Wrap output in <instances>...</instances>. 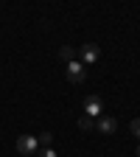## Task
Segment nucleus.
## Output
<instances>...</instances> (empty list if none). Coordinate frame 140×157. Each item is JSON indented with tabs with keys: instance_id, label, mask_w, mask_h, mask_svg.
I'll return each instance as SVG.
<instances>
[{
	"instance_id": "f257e3e1",
	"label": "nucleus",
	"mask_w": 140,
	"mask_h": 157,
	"mask_svg": "<svg viewBox=\"0 0 140 157\" xmlns=\"http://www.w3.org/2000/svg\"><path fill=\"white\" fill-rule=\"evenodd\" d=\"M84 115H87V118H101V115H104V101H101V95H87V98H84Z\"/></svg>"
},
{
	"instance_id": "f03ea898",
	"label": "nucleus",
	"mask_w": 140,
	"mask_h": 157,
	"mask_svg": "<svg viewBox=\"0 0 140 157\" xmlns=\"http://www.w3.org/2000/svg\"><path fill=\"white\" fill-rule=\"evenodd\" d=\"M36 146H39V140L34 135H20L17 137V151L20 154H36Z\"/></svg>"
},
{
	"instance_id": "7ed1b4c3",
	"label": "nucleus",
	"mask_w": 140,
	"mask_h": 157,
	"mask_svg": "<svg viewBox=\"0 0 140 157\" xmlns=\"http://www.w3.org/2000/svg\"><path fill=\"white\" fill-rule=\"evenodd\" d=\"M78 56H81V65L87 67V65H93L98 56H101V48H98L95 42H87V45H81V51H78Z\"/></svg>"
},
{
	"instance_id": "20e7f679",
	"label": "nucleus",
	"mask_w": 140,
	"mask_h": 157,
	"mask_svg": "<svg viewBox=\"0 0 140 157\" xmlns=\"http://www.w3.org/2000/svg\"><path fill=\"white\" fill-rule=\"evenodd\" d=\"M67 82H73V84H81L84 82V65L81 62H76V59H73V62H67Z\"/></svg>"
},
{
	"instance_id": "39448f33",
	"label": "nucleus",
	"mask_w": 140,
	"mask_h": 157,
	"mask_svg": "<svg viewBox=\"0 0 140 157\" xmlns=\"http://www.w3.org/2000/svg\"><path fill=\"white\" fill-rule=\"evenodd\" d=\"M118 129V121H115V118L112 115H101V121H98V132H101V135H112Z\"/></svg>"
},
{
	"instance_id": "423d86ee",
	"label": "nucleus",
	"mask_w": 140,
	"mask_h": 157,
	"mask_svg": "<svg viewBox=\"0 0 140 157\" xmlns=\"http://www.w3.org/2000/svg\"><path fill=\"white\" fill-rule=\"evenodd\" d=\"M59 56H62V59H65V62H73V59H76V51L65 45V48H59Z\"/></svg>"
},
{
	"instance_id": "0eeeda50",
	"label": "nucleus",
	"mask_w": 140,
	"mask_h": 157,
	"mask_svg": "<svg viewBox=\"0 0 140 157\" xmlns=\"http://www.w3.org/2000/svg\"><path fill=\"white\" fill-rule=\"evenodd\" d=\"M36 140H39V143H42V146L48 149V146H51V140H53V135H51V132H42V135L36 137Z\"/></svg>"
},
{
	"instance_id": "6e6552de",
	"label": "nucleus",
	"mask_w": 140,
	"mask_h": 157,
	"mask_svg": "<svg viewBox=\"0 0 140 157\" xmlns=\"http://www.w3.org/2000/svg\"><path fill=\"white\" fill-rule=\"evenodd\" d=\"M78 126H81V129H93V118L81 115V118H78Z\"/></svg>"
},
{
	"instance_id": "1a4fd4ad",
	"label": "nucleus",
	"mask_w": 140,
	"mask_h": 157,
	"mask_svg": "<svg viewBox=\"0 0 140 157\" xmlns=\"http://www.w3.org/2000/svg\"><path fill=\"white\" fill-rule=\"evenodd\" d=\"M132 135L140 140V118H134V121H132Z\"/></svg>"
},
{
	"instance_id": "9d476101",
	"label": "nucleus",
	"mask_w": 140,
	"mask_h": 157,
	"mask_svg": "<svg viewBox=\"0 0 140 157\" xmlns=\"http://www.w3.org/2000/svg\"><path fill=\"white\" fill-rule=\"evenodd\" d=\"M39 157H59V154H56V151L48 146V149H42V151H39Z\"/></svg>"
},
{
	"instance_id": "9b49d317",
	"label": "nucleus",
	"mask_w": 140,
	"mask_h": 157,
	"mask_svg": "<svg viewBox=\"0 0 140 157\" xmlns=\"http://www.w3.org/2000/svg\"><path fill=\"white\" fill-rule=\"evenodd\" d=\"M137 157H140V146H137Z\"/></svg>"
}]
</instances>
